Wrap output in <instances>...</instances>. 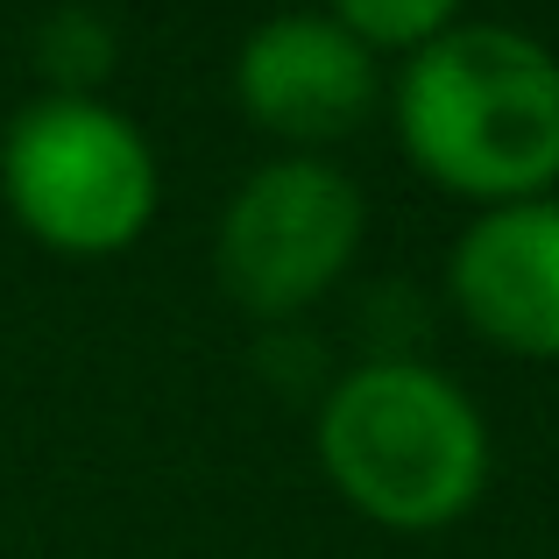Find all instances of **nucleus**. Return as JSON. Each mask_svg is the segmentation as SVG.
<instances>
[{
	"label": "nucleus",
	"instance_id": "f257e3e1",
	"mask_svg": "<svg viewBox=\"0 0 559 559\" xmlns=\"http://www.w3.org/2000/svg\"><path fill=\"white\" fill-rule=\"evenodd\" d=\"M390 121L404 164L475 213L559 191V50L503 22H453L396 64Z\"/></svg>",
	"mask_w": 559,
	"mask_h": 559
},
{
	"label": "nucleus",
	"instance_id": "39448f33",
	"mask_svg": "<svg viewBox=\"0 0 559 559\" xmlns=\"http://www.w3.org/2000/svg\"><path fill=\"white\" fill-rule=\"evenodd\" d=\"M234 99L284 156H319L382 107V57L326 8H290L255 22L234 50Z\"/></svg>",
	"mask_w": 559,
	"mask_h": 559
},
{
	"label": "nucleus",
	"instance_id": "0eeeda50",
	"mask_svg": "<svg viewBox=\"0 0 559 559\" xmlns=\"http://www.w3.org/2000/svg\"><path fill=\"white\" fill-rule=\"evenodd\" d=\"M326 14L376 57H411L453 22H467V0H326Z\"/></svg>",
	"mask_w": 559,
	"mask_h": 559
},
{
	"label": "nucleus",
	"instance_id": "423d86ee",
	"mask_svg": "<svg viewBox=\"0 0 559 559\" xmlns=\"http://www.w3.org/2000/svg\"><path fill=\"white\" fill-rule=\"evenodd\" d=\"M447 298L475 341L559 361V191L481 205L447 255Z\"/></svg>",
	"mask_w": 559,
	"mask_h": 559
},
{
	"label": "nucleus",
	"instance_id": "20e7f679",
	"mask_svg": "<svg viewBox=\"0 0 559 559\" xmlns=\"http://www.w3.org/2000/svg\"><path fill=\"white\" fill-rule=\"evenodd\" d=\"M361 234H369V205L341 164L270 156L219 205L213 270L234 305L262 319H298L355 270Z\"/></svg>",
	"mask_w": 559,
	"mask_h": 559
},
{
	"label": "nucleus",
	"instance_id": "7ed1b4c3",
	"mask_svg": "<svg viewBox=\"0 0 559 559\" xmlns=\"http://www.w3.org/2000/svg\"><path fill=\"white\" fill-rule=\"evenodd\" d=\"M0 199L36 248L107 262L156 227L164 164L114 99L36 93L0 135Z\"/></svg>",
	"mask_w": 559,
	"mask_h": 559
},
{
	"label": "nucleus",
	"instance_id": "f03ea898",
	"mask_svg": "<svg viewBox=\"0 0 559 559\" xmlns=\"http://www.w3.org/2000/svg\"><path fill=\"white\" fill-rule=\"evenodd\" d=\"M312 453L333 496L396 538L453 532L496 475L481 404L447 369L411 355L361 361L333 382L312 418Z\"/></svg>",
	"mask_w": 559,
	"mask_h": 559
}]
</instances>
